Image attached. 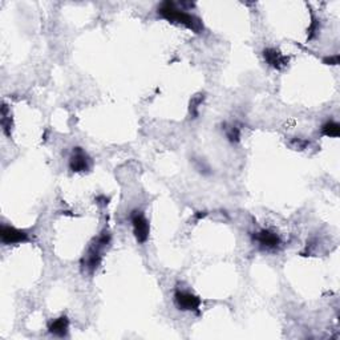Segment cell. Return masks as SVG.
<instances>
[{
	"instance_id": "cell-1",
	"label": "cell",
	"mask_w": 340,
	"mask_h": 340,
	"mask_svg": "<svg viewBox=\"0 0 340 340\" xmlns=\"http://www.w3.org/2000/svg\"><path fill=\"white\" fill-rule=\"evenodd\" d=\"M158 15L164 19H166L170 23H175V24L183 25L190 31L195 33H201L203 31V23L202 20L197 17L193 13L185 12L182 8H178V5L173 3V1H164L161 5L158 7Z\"/></svg>"
},
{
	"instance_id": "cell-2",
	"label": "cell",
	"mask_w": 340,
	"mask_h": 340,
	"mask_svg": "<svg viewBox=\"0 0 340 340\" xmlns=\"http://www.w3.org/2000/svg\"><path fill=\"white\" fill-rule=\"evenodd\" d=\"M110 239L112 237H110L109 231L104 230L93 242L90 243V246L88 247V250L81 259V266L88 274H93L101 264L102 253L110 245Z\"/></svg>"
},
{
	"instance_id": "cell-3",
	"label": "cell",
	"mask_w": 340,
	"mask_h": 340,
	"mask_svg": "<svg viewBox=\"0 0 340 340\" xmlns=\"http://www.w3.org/2000/svg\"><path fill=\"white\" fill-rule=\"evenodd\" d=\"M130 222L133 226V234L138 243H145L149 238L150 226L144 213L140 210H133L130 213Z\"/></svg>"
},
{
	"instance_id": "cell-4",
	"label": "cell",
	"mask_w": 340,
	"mask_h": 340,
	"mask_svg": "<svg viewBox=\"0 0 340 340\" xmlns=\"http://www.w3.org/2000/svg\"><path fill=\"white\" fill-rule=\"evenodd\" d=\"M174 304L181 311H193L198 314L199 307H201V299L191 292L175 291Z\"/></svg>"
},
{
	"instance_id": "cell-5",
	"label": "cell",
	"mask_w": 340,
	"mask_h": 340,
	"mask_svg": "<svg viewBox=\"0 0 340 340\" xmlns=\"http://www.w3.org/2000/svg\"><path fill=\"white\" fill-rule=\"evenodd\" d=\"M90 168V158L84 149L73 148L72 154L69 157V169L73 173H83L88 171Z\"/></svg>"
},
{
	"instance_id": "cell-6",
	"label": "cell",
	"mask_w": 340,
	"mask_h": 340,
	"mask_svg": "<svg viewBox=\"0 0 340 340\" xmlns=\"http://www.w3.org/2000/svg\"><path fill=\"white\" fill-rule=\"evenodd\" d=\"M0 239L3 245H15V243L27 242L29 237L24 230H19L16 227L3 225L0 227Z\"/></svg>"
},
{
	"instance_id": "cell-7",
	"label": "cell",
	"mask_w": 340,
	"mask_h": 340,
	"mask_svg": "<svg viewBox=\"0 0 340 340\" xmlns=\"http://www.w3.org/2000/svg\"><path fill=\"white\" fill-rule=\"evenodd\" d=\"M253 239L256 243H259V246L262 249H267V250H275V249H278L280 246V243H282L279 235L275 234L271 230H266V229L255 233L253 235Z\"/></svg>"
},
{
	"instance_id": "cell-8",
	"label": "cell",
	"mask_w": 340,
	"mask_h": 340,
	"mask_svg": "<svg viewBox=\"0 0 340 340\" xmlns=\"http://www.w3.org/2000/svg\"><path fill=\"white\" fill-rule=\"evenodd\" d=\"M263 57L271 68L282 69L288 64V57L275 48H264Z\"/></svg>"
},
{
	"instance_id": "cell-9",
	"label": "cell",
	"mask_w": 340,
	"mask_h": 340,
	"mask_svg": "<svg viewBox=\"0 0 340 340\" xmlns=\"http://www.w3.org/2000/svg\"><path fill=\"white\" fill-rule=\"evenodd\" d=\"M68 328H69V320L65 315L52 320L48 326L49 332H51L52 335L59 336V338H64V336L68 335Z\"/></svg>"
},
{
	"instance_id": "cell-10",
	"label": "cell",
	"mask_w": 340,
	"mask_h": 340,
	"mask_svg": "<svg viewBox=\"0 0 340 340\" xmlns=\"http://www.w3.org/2000/svg\"><path fill=\"white\" fill-rule=\"evenodd\" d=\"M1 128L7 137H11V132H12V116L9 112L8 106L3 104L1 106Z\"/></svg>"
},
{
	"instance_id": "cell-11",
	"label": "cell",
	"mask_w": 340,
	"mask_h": 340,
	"mask_svg": "<svg viewBox=\"0 0 340 340\" xmlns=\"http://www.w3.org/2000/svg\"><path fill=\"white\" fill-rule=\"evenodd\" d=\"M322 134L326 136V137L338 138L340 136V125L334 120L324 122L322 125Z\"/></svg>"
},
{
	"instance_id": "cell-12",
	"label": "cell",
	"mask_w": 340,
	"mask_h": 340,
	"mask_svg": "<svg viewBox=\"0 0 340 340\" xmlns=\"http://www.w3.org/2000/svg\"><path fill=\"white\" fill-rule=\"evenodd\" d=\"M225 133H226L227 140L231 142V144H238L241 141V130H239L238 126L235 125H226L225 124Z\"/></svg>"
},
{
	"instance_id": "cell-13",
	"label": "cell",
	"mask_w": 340,
	"mask_h": 340,
	"mask_svg": "<svg viewBox=\"0 0 340 340\" xmlns=\"http://www.w3.org/2000/svg\"><path fill=\"white\" fill-rule=\"evenodd\" d=\"M203 100H205V94H195L194 97L190 100V104H189V113H190L191 118L198 117V109L199 105L202 104Z\"/></svg>"
},
{
	"instance_id": "cell-14",
	"label": "cell",
	"mask_w": 340,
	"mask_h": 340,
	"mask_svg": "<svg viewBox=\"0 0 340 340\" xmlns=\"http://www.w3.org/2000/svg\"><path fill=\"white\" fill-rule=\"evenodd\" d=\"M193 162H194V168L197 170H198L199 173H202V174H210V166L207 165L206 162L203 161V160H193Z\"/></svg>"
},
{
	"instance_id": "cell-15",
	"label": "cell",
	"mask_w": 340,
	"mask_h": 340,
	"mask_svg": "<svg viewBox=\"0 0 340 340\" xmlns=\"http://www.w3.org/2000/svg\"><path fill=\"white\" fill-rule=\"evenodd\" d=\"M290 144H291V146H294L295 149L303 150V149H306L308 145H310V141H307V140H303V138L295 137V138H292Z\"/></svg>"
},
{
	"instance_id": "cell-16",
	"label": "cell",
	"mask_w": 340,
	"mask_h": 340,
	"mask_svg": "<svg viewBox=\"0 0 340 340\" xmlns=\"http://www.w3.org/2000/svg\"><path fill=\"white\" fill-rule=\"evenodd\" d=\"M318 31H319V20H318L315 16H312L311 25H310V28H308V39H310V40L314 39L316 33H318Z\"/></svg>"
},
{
	"instance_id": "cell-17",
	"label": "cell",
	"mask_w": 340,
	"mask_h": 340,
	"mask_svg": "<svg viewBox=\"0 0 340 340\" xmlns=\"http://www.w3.org/2000/svg\"><path fill=\"white\" fill-rule=\"evenodd\" d=\"M323 63L326 65H338L339 64V55H334V56L324 57Z\"/></svg>"
},
{
	"instance_id": "cell-18",
	"label": "cell",
	"mask_w": 340,
	"mask_h": 340,
	"mask_svg": "<svg viewBox=\"0 0 340 340\" xmlns=\"http://www.w3.org/2000/svg\"><path fill=\"white\" fill-rule=\"evenodd\" d=\"M205 215H206V211H198V213L195 214V218L201 219V218H203Z\"/></svg>"
}]
</instances>
